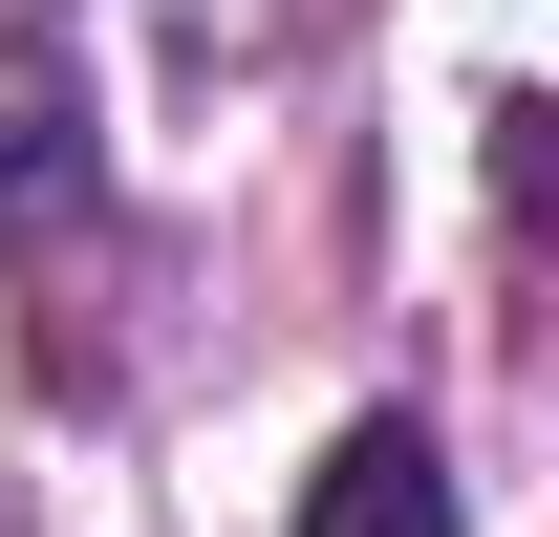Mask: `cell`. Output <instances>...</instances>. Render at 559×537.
<instances>
[{
    "label": "cell",
    "mask_w": 559,
    "mask_h": 537,
    "mask_svg": "<svg viewBox=\"0 0 559 537\" xmlns=\"http://www.w3.org/2000/svg\"><path fill=\"white\" fill-rule=\"evenodd\" d=\"M301 537H452V452H430V430H388V408H366L345 452L301 473Z\"/></svg>",
    "instance_id": "cell-2"
},
{
    "label": "cell",
    "mask_w": 559,
    "mask_h": 537,
    "mask_svg": "<svg viewBox=\"0 0 559 537\" xmlns=\"http://www.w3.org/2000/svg\"><path fill=\"white\" fill-rule=\"evenodd\" d=\"M66 215H86V65L0 22V237H66Z\"/></svg>",
    "instance_id": "cell-1"
}]
</instances>
